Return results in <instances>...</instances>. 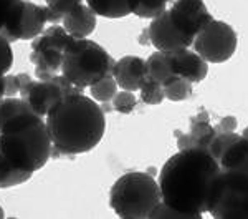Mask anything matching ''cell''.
<instances>
[{"instance_id":"obj_29","label":"cell","mask_w":248,"mask_h":219,"mask_svg":"<svg viewBox=\"0 0 248 219\" xmlns=\"http://www.w3.org/2000/svg\"><path fill=\"white\" fill-rule=\"evenodd\" d=\"M149 218H155V219H190V216H187V214L181 213V211L170 208V206H167L166 202H159L157 206L153 209V213L149 214Z\"/></svg>"},{"instance_id":"obj_7","label":"cell","mask_w":248,"mask_h":219,"mask_svg":"<svg viewBox=\"0 0 248 219\" xmlns=\"http://www.w3.org/2000/svg\"><path fill=\"white\" fill-rule=\"evenodd\" d=\"M71 35L63 29L62 23H51L31 42L30 62L35 65V77L50 80L62 71L65 50L71 42Z\"/></svg>"},{"instance_id":"obj_24","label":"cell","mask_w":248,"mask_h":219,"mask_svg":"<svg viewBox=\"0 0 248 219\" xmlns=\"http://www.w3.org/2000/svg\"><path fill=\"white\" fill-rule=\"evenodd\" d=\"M164 95H166L167 100L177 103V101H184L192 95V83L186 78H174L172 82H169L167 85H164Z\"/></svg>"},{"instance_id":"obj_19","label":"cell","mask_w":248,"mask_h":219,"mask_svg":"<svg viewBox=\"0 0 248 219\" xmlns=\"http://www.w3.org/2000/svg\"><path fill=\"white\" fill-rule=\"evenodd\" d=\"M96 15L105 18H123L133 14L136 0H86Z\"/></svg>"},{"instance_id":"obj_9","label":"cell","mask_w":248,"mask_h":219,"mask_svg":"<svg viewBox=\"0 0 248 219\" xmlns=\"http://www.w3.org/2000/svg\"><path fill=\"white\" fill-rule=\"evenodd\" d=\"M238 45L235 30L227 22L212 18L203 29L195 35L194 50L207 63H223L233 57Z\"/></svg>"},{"instance_id":"obj_20","label":"cell","mask_w":248,"mask_h":219,"mask_svg":"<svg viewBox=\"0 0 248 219\" xmlns=\"http://www.w3.org/2000/svg\"><path fill=\"white\" fill-rule=\"evenodd\" d=\"M33 176V173L30 171H22L17 169L14 165L3 156V153L0 151V189L14 188V186L23 185Z\"/></svg>"},{"instance_id":"obj_8","label":"cell","mask_w":248,"mask_h":219,"mask_svg":"<svg viewBox=\"0 0 248 219\" xmlns=\"http://www.w3.org/2000/svg\"><path fill=\"white\" fill-rule=\"evenodd\" d=\"M62 20L63 17L46 5H37L31 0H20L0 35L10 43L17 40H33L45 30L46 23H62Z\"/></svg>"},{"instance_id":"obj_5","label":"cell","mask_w":248,"mask_h":219,"mask_svg":"<svg viewBox=\"0 0 248 219\" xmlns=\"http://www.w3.org/2000/svg\"><path fill=\"white\" fill-rule=\"evenodd\" d=\"M116 60L99 43L73 37L65 50L62 75L81 88H90L108 75H113Z\"/></svg>"},{"instance_id":"obj_22","label":"cell","mask_w":248,"mask_h":219,"mask_svg":"<svg viewBox=\"0 0 248 219\" xmlns=\"http://www.w3.org/2000/svg\"><path fill=\"white\" fill-rule=\"evenodd\" d=\"M172 0H136L133 14L139 18H151L161 15L167 10V5Z\"/></svg>"},{"instance_id":"obj_21","label":"cell","mask_w":248,"mask_h":219,"mask_svg":"<svg viewBox=\"0 0 248 219\" xmlns=\"http://www.w3.org/2000/svg\"><path fill=\"white\" fill-rule=\"evenodd\" d=\"M118 83H116V80L113 75H108L103 80H99V82H96L94 85L90 86V95L91 98L94 100V101L98 103H103V105H108V103H111V100L114 98V95L118 93Z\"/></svg>"},{"instance_id":"obj_4","label":"cell","mask_w":248,"mask_h":219,"mask_svg":"<svg viewBox=\"0 0 248 219\" xmlns=\"http://www.w3.org/2000/svg\"><path fill=\"white\" fill-rule=\"evenodd\" d=\"M161 201L159 183L149 173L134 171L123 174L109 191V206L116 216L124 219L149 218Z\"/></svg>"},{"instance_id":"obj_35","label":"cell","mask_w":248,"mask_h":219,"mask_svg":"<svg viewBox=\"0 0 248 219\" xmlns=\"http://www.w3.org/2000/svg\"><path fill=\"white\" fill-rule=\"evenodd\" d=\"M5 214H3V209H2V206H0V218H3Z\"/></svg>"},{"instance_id":"obj_34","label":"cell","mask_w":248,"mask_h":219,"mask_svg":"<svg viewBox=\"0 0 248 219\" xmlns=\"http://www.w3.org/2000/svg\"><path fill=\"white\" fill-rule=\"evenodd\" d=\"M242 136H245V138L248 139V126H247V128H245V130H243V133H242Z\"/></svg>"},{"instance_id":"obj_1","label":"cell","mask_w":248,"mask_h":219,"mask_svg":"<svg viewBox=\"0 0 248 219\" xmlns=\"http://www.w3.org/2000/svg\"><path fill=\"white\" fill-rule=\"evenodd\" d=\"M220 171L218 161L207 150H179L167 159L159 174L162 202L190 219H201L209 211Z\"/></svg>"},{"instance_id":"obj_11","label":"cell","mask_w":248,"mask_h":219,"mask_svg":"<svg viewBox=\"0 0 248 219\" xmlns=\"http://www.w3.org/2000/svg\"><path fill=\"white\" fill-rule=\"evenodd\" d=\"M167 12L170 22L192 38L214 18L203 0H174Z\"/></svg>"},{"instance_id":"obj_12","label":"cell","mask_w":248,"mask_h":219,"mask_svg":"<svg viewBox=\"0 0 248 219\" xmlns=\"http://www.w3.org/2000/svg\"><path fill=\"white\" fill-rule=\"evenodd\" d=\"M153 47L159 51H177L189 49L194 43V38L182 34L169 18V12H162L161 15L153 18L147 30Z\"/></svg>"},{"instance_id":"obj_32","label":"cell","mask_w":248,"mask_h":219,"mask_svg":"<svg viewBox=\"0 0 248 219\" xmlns=\"http://www.w3.org/2000/svg\"><path fill=\"white\" fill-rule=\"evenodd\" d=\"M217 133H232V131L237 130V119L233 117H225L220 119L218 125H215Z\"/></svg>"},{"instance_id":"obj_10","label":"cell","mask_w":248,"mask_h":219,"mask_svg":"<svg viewBox=\"0 0 248 219\" xmlns=\"http://www.w3.org/2000/svg\"><path fill=\"white\" fill-rule=\"evenodd\" d=\"M73 93H85V88L77 86L65 75L58 73L55 77H51L50 80H38V78L30 80L20 90L18 97L29 103V106L33 113L45 118L50 108L60 98H63L65 95H73Z\"/></svg>"},{"instance_id":"obj_23","label":"cell","mask_w":248,"mask_h":219,"mask_svg":"<svg viewBox=\"0 0 248 219\" xmlns=\"http://www.w3.org/2000/svg\"><path fill=\"white\" fill-rule=\"evenodd\" d=\"M23 111H31L29 103L20 97H3L0 98V126L9 118L15 117Z\"/></svg>"},{"instance_id":"obj_18","label":"cell","mask_w":248,"mask_h":219,"mask_svg":"<svg viewBox=\"0 0 248 219\" xmlns=\"http://www.w3.org/2000/svg\"><path fill=\"white\" fill-rule=\"evenodd\" d=\"M147 67V78L154 80V82L167 85L174 78H177V73L174 70V63L169 51H154L149 58L146 60Z\"/></svg>"},{"instance_id":"obj_6","label":"cell","mask_w":248,"mask_h":219,"mask_svg":"<svg viewBox=\"0 0 248 219\" xmlns=\"http://www.w3.org/2000/svg\"><path fill=\"white\" fill-rule=\"evenodd\" d=\"M207 213L217 219H248V173L220 171Z\"/></svg>"},{"instance_id":"obj_33","label":"cell","mask_w":248,"mask_h":219,"mask_svg":"<svg viewBox=\"0 0 248 219\" xmlns=\"http://www.w3.org/2000/svg\"><path fill=\"white\" fill-rule=\"evenodd\" d=\"M5 97V73L0 71V98Z\"/></svg>"},{"instance_id":"obj_15","label":"cell","mask_w":248,"mask_h":219,"mask_svg":"<svg viewBox=\"0 0 248 219\" xmlns=\"http://www.w3.org/2000/svg\"><path fill=\"white\" fill-rule=\"evenodd\" d=\"M96 17L98 15L90 7L85 5V3H79L78 7H75L73 10L68 12L63 17L62 25L71 37L86 38L96 30V23H98Z\"/></svg>"},{"instance_id":"obj_3","label":"cell","mask_w":248,"mask_h":219,"mask_svg":"<svg viewBox=\"0 0 248 219\" xmlns=\"http://www.w3.org/2000/svg\"><path fill=\"white\" fill-rule=\"evenodd\" d=\"M0 151L22 171L42 169L51 158V138L43 117L23 111L0 126Z\"/></svg>"},{"instance_id":"obj_27","label":"cell","mask_w":248,"mask_h":219,"mask_svg":"<svg viewBox=\"0 0 248 219\" xmlns=\"http://www.w3.org/2000/svg\"><path fill=\"white\" fill-rule=\"evenodd\" d=\"M33 80L29 73H18V75H7L5 73V97H18L20 90L27 83Z\"/></svg>"},{"instance_id":"obj_28","label":"cell","mask_w":248,"mask_h":219,"mask_svg":"<svg viewBox=\"0 0 248 219\" xmlns=\"http://www.w3.org/2000/svg\"><path fill=\"white\" fill-rule=\"evenodd\" d=\"M14 65V50L12 43L0 35V71L7 73Z\"/></svg>"},{"instance_id":"obj_26","label":"cell","mask_w":248,"mask_h":219,"mask_svg":"<svg viewBox=\"0 0 248 219\" xmlns=\"http://www.w3.org/2000/svg\"><path fill=\"white\" fill-rule=\"evenodd\" d=\"M113 103V108L119 113H131L136 108V97H134V91H127V90H121L114 95V98L111 100Z\"/></svg>"},{"instance_id":"obj_30","label":"cell","mask_w":248,"mask_h":219,"mask_svg":"<svg viewBox=\"0 0 248 219\" xmlns=\"http://www.w3.org/2000/svg\"><path fill=\"white\" fill-rule=\"evenodd\" d=\"M45 2L48 9L53 10L55 14H58L60 17H65L68 12H71L75 7L83 3V0H45Z\"/></svg>"},{"instance_id":"obj_16","label":"cell","mask_w":248,"mask_h":219,"mask_svg":"<svg viewBox=\"0 0 248 219\" xmlns=\"http://www.w3.org/2000/svg\"><path fill=\"white\" fill-rule=\"evenodd\" d=\"M215 135H217V130H215V126H212L207 119H203V121H195L194 125L190 126V131L187 135L177 133L179 150L199 148V150L209 151Z\"/></svg>"},{"instance_id":"obj_31","label":"cell","mask_w":248,"mask_h":219,"mask_svg":"<svg viewBox=\"0 0 248 219\" xmlns=\"http://www.w3.org/2000/svg\"><path fill=\"white\" fill-rule=\"evenodd\" d=\"M18 2L20 0H0V32L5 27L12 10L15 9V5H17Z\"/></svg>"},{"instance_id":"obj_17","label":"cell","mask_w":248,"mask_h":219,"mask_svg":"<svg viewBox=\"0 0 248 219\" xmlns=\"http://www.w3.org/2000/svg\"><path fill=\"white\" fill-rule=\"evenodd\" d=\"M218 165L222 169H237L248 173V139L238 135L222 153Z\"/></svg>"},{"instance_id":"obj_2","label":"cell","mask_w":248,"mask_h":219,"mask_svg":"<svg viewBox=\"0 0 248 219\" xmlns=\"http://www.w3.org/2000/svg\"><path fill=\"white\" fill-rule=\"evenodd\" d=\"M51 156H75L99 145L106 131L105 110L85 93L65 95L45 117Z\"/></svg>"},{"instance_id":"obj_25","label":"cell","mask_w":248,"mask_h":219,"mask_svg":"<svg viewBox=\"0 0 248 219\" xmlns=\"http://www.w3.org/2000/svg\"><path fill=\"white\" fill-rule=\"evenodd\" d=\"M141 98L144 103L147 105H161V103L166 100V95H164V86L161 83L154 82V80L146 78V82L141 85Z\"/></svg>"},{"instance_id":"obj_14","label":"cell","mask_w":248,"mask_h":219,"mask_svg":"<svg viewBox=\"0 0 248 219\" xmlns=\"http://www.w3.org/2000/svg\"><path fill=\"white\" fill-rule=\"evenodd\" d=\"M169 53L177 77L189 80L190 83H199L205 80L209 73V63L195 50L182 49L177 51H169Z\"/></svg>"},{"instance_id":"obj_13","label":"cell","mask_w":248,"mask_h":219,"mask_svg":"<svg viewBox=\"0 0 248 219\" xmlns=\"http://www.w3.org/2000/svg\"><path fill=\"white\" fill-rule=\"evenodd\" d=\"M113 77L121 90H139L147 78L146 60L136 57V55H127V57L119 58L118 62H114Z\"/></svg>"}]
</instances>
